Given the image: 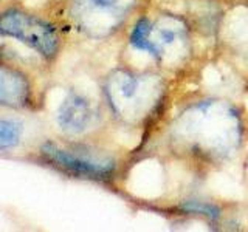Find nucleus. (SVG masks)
<instances>
[{
	"mask_svg": "<svg viewBox=\"0 0 248 232\" xmlns=\"http://www.w3.org/2000/svg\"><path fill=\"white\" fill-rule=\"evenodd\" d=\"M30 98L27 76L19 70L0 65V105L23 107Z\"/></svg>",
	"mask_w": 248,
	"mask_h": 232,
	"instance_id": "nucleus-5",
	"label": "nucleus"
},
{
	"mask_svg": "<svg viewBox=\"0 0 248 232\" xmlns=\"http://www.w3.org/2000/svg\"><path fill=\"white\" fill-rule=\"evenodd\" d=\"M134 3L135 0H73L72 17L84 33L103 37L121 25Z\"/></svg>",
	"mask_w": 248,
	"mask_h": 232,
	"instance_id": "nucleus-1",
	"label": "nucleus"
},
{
	"mask_svg": "<svg viewBox=\"0 0 248 232\" xmlns=\"http://www.w3.org/2000/svg\"><path fill=\"white\" fill-rule=\"evenodd\" d=\"M0 36L17 39L45 58H53L59 48L56 29L50 23L17 10L0 15Z\"/></svg>",
	"mask_w": 248,
	"mask_h": 232,
	"instance_id": "nucleus-2",
	"label": "nucleus"
},
{
	"mask_svg": "<svg viewBox=\"0 0 248 232\" xmlns=\"http://www.w3.org/2000/svg\"><path fill=\"white\" fill-rule=\"evenodd\" d=\"M22 136V126L17 121L0 119V150L13 149L19 144Z\"/></svg>",
	"mask_w": 248,
	"mask_h": 232,
	"instance_id": "nucleus-6",
	"label": "nucleus"
},
{
	"mask_svg": "<svg viewBox=\"0 0 248 232\" xmlns=\"http://www.w3.org/2000/svg\"><path fill=\"white\" fill-rule=\"evenodd\" d=\"M186 211L189 212H197V214H205L208 217H217L219 215V209L211 206V204H200V203H186L183 206Z\"/></svg>",
	"mask_w": 248,
	"mask_h": 232,
	"instance_id": "nucleus-7",
	"label": "nucleus"
},
{
	"mask_svg": "<svg viewBox=\"0 0 248 232\" xmlns=\"http://www.w3.org/2000/svg\"><path fill=\"white\" fill-rule=\"evenodd\" d=\"M92 107L89 101L79 95H68L58 112L59 127L68 133H82L90 126Z\"/></svg>",
	"mask_w": 248,
	"mask_h": 232,
	"instance_id": "nucleus-4",
	"label": "nucleus"
},
{
	"mask_svg": "<svg viewBox=\"0 0 248 232\" xmlns=\"http://www.w3.org/2000/svg\"><path fill=\"white\" fill-rule=\"evenodd\" d=\"M42 155L50 162H53L54 166H58L75 175L103 178L110 175L115 169L112 161H103V160L84 157V155L61 149V147H58L53 143H46L42 145Z\"/></svg>",
	"mask_w": 248,
	"mask_h": 232,
	"instance_id": "nucleus-3",
	"label": "nucleus"
}]
</instances>
